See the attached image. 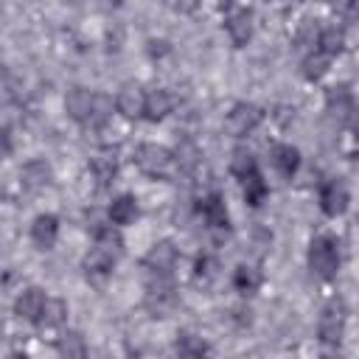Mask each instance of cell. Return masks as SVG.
I'll return each mask as SVG.
<instances>
[{"label":"cell","mask_w":359,"mask_h":359,"mask_svg":"<svg viewBox=\"0 0 359 359\" xmlns=\"http://www.w3.org/2000/svg\"><path fill=\"white\" fill-rule=\"evenodd\" d=\"M93 177L101 182V185H107V182H112V177L118 174V160H115V154L112 151H101L98 157H93Z\"/></svg>","instance_id":"d6986e66"},{"label":"cell","mask_w":359,"mask_h":359,"mask_svg":"<svg viewBox=\"0 0 359 359\" xmlns=\"http://www.w3.org/2000/svg\"><path fill=\"white\" fill-rule=\"evenodd\" d=\"M174 261H177V250H174V244H171V241H157V244L146 252L143 266H146L151 275H168L171 266H174Z\"/></svg>","instance_id":"ba28073f"},{"label":"cell","mask_w":359,"mask_h":359,"mask_svg":"<svg viewBox=\"0 0 359 359\" xmlns=\"http://www.w3.org/2000/svg\"><path fill=\"white\" fill-rule=\"evenodd\" d=\"M348 123H351L353 135L359 137V107H351V112H348Z\"/></svg>","instance_id":"1f68e13d"},{"label":"cell","mask_w":359,"mask_h":359,"mask_svg":"<svg viewBox=\"0 0 359 359\" xmlns=\"http://www.w3.org/2000/svg\"><path fill=\"white\" fill-rule=\"evenodd\" d=\"M65 320H67V303L65 300H48L45 311L39 317V325L42 328H59V325H65Z\"/></svg>","instance_id":"44dd1931"},{"label":"cell","mask_w":359,"mask_h":359,"mask_svg":"<svg viewBox=\"0 0 359 359\" xmlns=\"http://www.w3.org/2000/svg\"><path fill=\"white\" fill-rule=\"evenodd\" d=\"M59 353H62V356H84V353H87V345H84L81 334H76V331L62 334V339H59Z\"/></svg>","instance_id":"4316f807"},{"label":"cell","mask_w":359,"mask_h":359,"mask_svg":"<svg viewBox=\"0 0 359 359\" xmlns=\"http://www.w3.org/2000/svg\"><path fill=\"white\" fill-rule=\"evenodd\" d=\"M325 70H328V53H323V50L306 53V59H303V76L306 79L317 81V79L325 76Z\"/></svg>","instance_id":"d4e9b609"},{"label":"cell","mask_w":359,"mask_h":359,"mask_svg":"<svg viewBox=\"0 0 359 359\" xmlns=\"http://www.w3.org/2000/svg\"><path fill=\"white\" fill-rule=\"evenodd\" d=\"M177 353H182V356H202V353H208V345L199 337H194V334H182L177 339Z\"/></svg>","instance_id":"4dcf8cb0"},{"label":"cell","mask_w":359,"mask_h":359,"mask_svg":"<svg viewBox=\"0 0 359 359\" xmlns=\"http://www.w3.org/2000/svg\"><path fill=\"white\" fill-rule=\"evenodd\" d=\"M294 42H297V48H300V50H306V53H314V48L320 45V31H317V25H311V22L300 25V31H297Z\"/></svg>","instance_id":"83f0119b"},{"label":"cell","mask_w":359,"mask_h":359,"mask_svg":"<svg viewBox=\"0 0 359 359\" xmlns=\"http://www.w3.org/2000/svg\"><path fill=\"white\" fill-rule=\"evenodd\" d=\"M174 157H177V165H180V168H185V171H191V168H196V165H199V149H196L191 140L180 143Z\"/></svg>","instance_id":"f1b7e54d"},{"label":"cell","mask_w":359,"mask_h":359,"mask_svg":"<svg viewBox=\"0 0 359 359\" xmlns=\"http://www.w3.org/2000/svg\"><path fill=\"white\" fill-rule=\"evenodd\" d=\"M325 3H328L334 11H348V8L353 6V0H325Z\"/></svg>","instance_id":"d6a6232c"},{"label":"cell","mask_w":359,"mask_h":359,"mask_svg":"<svg viewBox=\"0 0 359 359\" xmlns=\"http://www.w3.org/2000/svg\"><path fill=\"white\" fill-rule=\"evenodd\" d=\"M241 182H244V199H247V205L258 208V205L264 202V196H266V182L261 180V174H258V171H255V174H250V177H244Z\"/></svg>","instance_id":"484cf974"},{"label":"cell","mask_w":359,"mask_h":359,"mask_svg":"<svg viewBox=\"0 0 359 359\" xmlns=\"http://www.w3.org/2000/svg\"><path fill=\"white\" fill-rule=\"evenodd\" d=\"M325 107H328V112H331L334 118H348V112H351V107H353V101H351V90H348L345 84L331 87L328 95H325Z\"/></svg>","instance_id":"9a60e30c"},{"label":"cell","mask_w":359,"mask_h":359,"mask_svg":"<svg viewBox=\"0 0 359 359\" xmlns=\"http://www.w3.org/2000/svg\"><path fill=\"white\" fill-rule=\"evenodd\" d=\"M146 309L154 317H165L174 306H177V292L168 280V275H154V280L146 286Z\"/></svg>","instance_id":"3957f363"},{"label":"cell","mask_w":359,"mask_h":359,"mask_svg":"<svg viewBox=\"0 0 359 359\" xmlns=\"http://www.w3.org/2000/svg\"><path fill=\"white\" fill-rule=\"evenodd\" d=\"M45 303H48V297H45L36 286H31V289L20 292V297H17V303H14V311H17V317H22V320L39 323V317H42V311H45Z\"/></svg>","instance_id":"9c48e42d"},{"label":"cell","mask_w":359,"mask_h":359,"mask_svg":"<svg viewBox=\"0 0 359 359\" xmlns=\"http://www.w3.org/2000/svg\"><path fill=\"white\" fill-rule=\"evenodd\" d=\"M93 101H95V95H93L90 90L73 87V90H67V95H65V109H67V115H70L73 121L87 123V121H90V112H93Z\"/></svg>","instance_id":"30bf717a"},{"label":"cell","mask_w":359,"mask_h":359,"mask_svg":"<svg viewBox=\"0 0 359 359\" xmlns=\"http://www.w3.org/2000/svg\"><path fill=\"white\" fill-rule=\"evenodd\" d=\"M109 112H112V104H109V98L107 95H95V101H93V112H90V126H104L107 121H109Z\"/></svg>","instance_id":"f546056e"},{"label":"cell","mask_w":359,"mask_h":359,"mask_svg":"<svg viewBox=\"0 0 359 359\" xmlns=\"http://www.w3.org/2000/svg\"><path fill=\"white\" fill-rule=\"evenodd\" d=\"M115 258H118L115 252H109V250H104V247L95 244L90 250V255L84 258V269H87V275H109Z\"/></svg>","instance_id":"5bb4252c"},{"label":"cell","mask_w":359,"mask_h":359,"mask_svg":"<svg viewBox=\"0 0 359 359\" xmlns=\"http://www.w3.org/2000/svg\"><path fill=\"white\" fill-rule=\"evenodd\" d=\"M48 182H50V168H48L42 160H34V163H28V165L22 168V185H25V188L36 191V188H42V185H48Z\"/></svg>","instance_id":"ffe728a7"},{"label":"cell","mask_w":359,"mask_h":359,"mask_svg":"<svg viewBox=\"0 0 359 359\" xmlns=\"http://www.w3.org/2000/svg\"><path fill=\"white\" fill-rule=\"evenodd\" d=\"M272 165L283 174V177H292L300 165V151L294 146H275L272 149Z\"/></svg>","instance_id":"e0dca14e"},{"label":"cell","mask_w":359,"mask_h":359,"mask_svg":"<svg viewBox=\"0 0 359 359\" xmlns=\"http://www.w3.org/2000/svg\"><path fill=\"white\" fill-rule=\"evenodd\" d=\"M317 334L325 345H339L342 334H345V303L342 300H331L323 314H320V325Z\"/></svg>","instance_id":"277c9868"},{"label":"cell","mask_w":359,"mask_h":359,"mask_svg":"<svg viewBox=\"0 0 359 359\" xmlns=\"http://www.w3.org/2000/svg\"><path fill=\"white\" fill-rule=\"evenodd\" d=\"M168 6H174V8H180V11H188V8L196 6V0H168Z\"/></svg>","instance_id":"836d02e7"},{"label":"cell","mask_w":359,"mask_h":359,"mask_svg":"<svg viewBox=\"0 0 359 359\" xmlns=\"http://www.w3.org/2000/svg\"><path fill=\"white\" fill-rule=\"evenodd\" d=\"M202 216H205V222H208L210 227H216V230L227 227V208H224V202H222L219 194H210V196L202 199Z\"/></svg>","instance_id":"4fadbf2b"},{"label":"cell","mask_w":359,"mask_h":359,"mask_svg":"<svg viewBox=\"0 0 359 359\" xmlns=\"http://www.w3.org/2000/svg\"><path fill=\"white\" fill-rule=\"evenodd\" d=\"M56 236H59V222H56V216L42 213V216L34 219V224H31V238H34V244H36L39 250H50V247L56 244Z\"/></svg>","instance_id":"7c38bea8"},{"label":"cell","mask_w":359,"mask_h":359,"mask_svg":"<svg viewBox=\"0 0 359 359\" xmlns=\"http://www.w3.org/2000/svg\"><path fill=\"white\" fill-rule=\"evenodd\" d=\"M342 45H345V34H342V28L328 25V28L320 31V50H323V53L337 56V53L342 50Z\"/></svg>","instance_id":"cb8c5ba5"},{"label":"cell","mask_w":359,"mask_h":359,"mask_svg":"<svg viewBox=\"0 0 359 359\" xmlns=\"http://www.w3.org/2000/svg\"><path fill=\"white\" fill-rule=\"evenodd\" d=\"M261 118H264V112H261L255 104H236V107L227 112L224 126H227L230 135L244 137V135H250V132L261 123Z\"/></svg>","instance_id":"8992f818"},{"label":"cell","mask_w":359,"mask_h":359,"mask_svg":"<svg viewBox=\"0 0 359 359\" xmlns=\"http://www.w3.org/2000/svg\"><path fill=\"white\" fill-rule=\"evenodd\" d=\"M171 107H174V98L168 95V90H151V93H146V118L160 121V118H165L171 112Z\"/></svg>","instance_id":"2e32d148"},{"label":"cell","mask_w":359,"mask_h":359,"mask_svg":"<svg viewBox=\"0 0 359 359\" xmlns=\"http://www.w3.org/2000/svg\"><path fill=\"white\" fill-rule=\"evenodd\" d=\"M135 163H137V168H140L146 177H154V180L174 177V171H177V157H174L168 149L157 146V143H143V146H137Z\"/></svg>","instance_id":"6da1fadb"},{"label":"cell","mask_w":359,"mask_h":359,"mask_svg":"<svg viewBox=\"0 0 359 359\" xmlns=\"http://www.w3.org/2000/svg\"><path fill=\"white\" fill-rule=\"evenodd\" d=\"M233 283H236V289H238V292L250 294V292H255V289L261 286V272H258L255 266H247V264H241V266H236Z\"/></svg>","instance_id":"603a6c76"},{"label":"cell","mask_w":359,"mask_h":359,"mask_svg":"<svg viewBox=\"0 0 359 359\" xmlns=\"http://www.w3.org/2000/svg\"><path fill=\"white\" fill-rule=\"evenodd\" d=\"M320 208L325 216H339L348 208V188L342 182H328L320 191Z\"/></svg>","instance_id":"8fae6325"},{"label":"cell","mask_w":359,"mask_h":359,"mask_svg":"<svg viewBox=\"0 0 359 359\" xmlns=\"http://www.w3.org/2000/svg\"><path fill=\"white\" fill-rule=\"evenodd\" d=\"M135 219H137V202H135V196L123 194V196L112 199V205H109V222H115V224H129V222H135Z\"/></svg>","instance_id":"ac0fdd59"},{"label":"cell","mask_w":359,"mask_h":359,"mask_svg":"<svg viewBox=\"0 0 359 359\" xmlns=\"http://www.w3.org/2000/svg\"><path fill=\"white\" fill-rule=\"evenodd\" d=\"M309 266L320 278H334L339 269V250L328 236H320L309 244Z\"/></svg>","instance_id":"7a4b0ae2"},{"label":"cell","mask_w":359,"mask_h":359,"mask_svg":"<svg viewBox=\"0 0 359 359\" xmlns=\"http://www.w3.org/2000/svg\"><path fill=\"white\" fill-rule=\"evenodd\" d=\"M230 171H233L238 180L255 174V171H258V165H255V154L247 151V149H236L233 157H230Z\"/></svg>","instance_id":"7402d4cb"},{"label":"cell","mask_w":359,"mask_h":359,"mask_svg":"<svg viewBox=\"0 0 359 359\" xmlns=\"http://www.w3.org/2000/svg\"><path fill=\"white\" fill-rule=\"evenodd\" d=\"M115 107H118V112H121L123 118H140V115H146V93H143V87L135 84V81L123 84V87L118 90Z\"/></svg>","instance_id":"52a82bcc"},{"label":"cell","mask_w":359,"mask_h":359,"mask_svg":"<svg viewBox=\"0 0 359 359\" xmlns=\"http://www.w3.org/2000/svg\"><path fill=\"white\" fill-rule=\"evenodd\" d=\"M227 34L241 48L252 36V11L241 0H227Z\"/></svg>","instance_id":"5b68a950"}]
</instances>
